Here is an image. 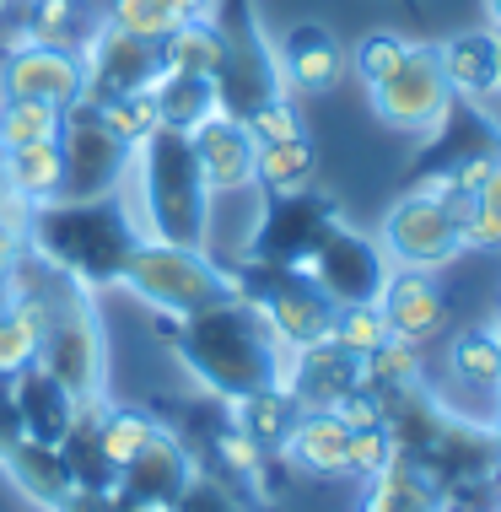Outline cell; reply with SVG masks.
<instances>
[{
  "label": "cell",
  "mask_w": 501,
  "mask_h": 512,
  "mask_svg": "<svg viewBox=\"0 0 501 512\" xmlns=\"http://www.w3.org/2000/svg\"><path fill=\"white\" fill-rule=\"evenodd\" d=\"M464 248H501V151L491 178L475 189V205L464 216Z\"/></svg>",
  "instance_id": "obj_40"
},
{
  "label": "cell",
  "mask_w": 501,
  "mask_h": 512,
  "mask_svg": "<svg viewBox=\"0 0 501 512\" xmlns=\"http://www.w3.org/2000/svg\"><path fill=\"white\" fill-rule=\"evenodd\" d=\"M194 469H200V459L189 453L184 432L162 426V432L151 437L146 448H141L130 464L119 469L114 491H119V502L130 507V512H167V507L178 502V491L189 486V475H194Z\"/></svg>",
  "instance_id": "obj_11"
},
{
  "label": "cell",
  "mask_w": 501,
  "mask_h": 512,
  "mask_svg": "<svg viewBox=\"0 0 501 512\" xmlns=\"http://www.w3.org/2000/svg\"><path fill=\"white\" fill-rule=\"evenodd\" d=\"M313 184H318V146H313V135H291V141L254 146V189L264 200L308 195Z\"/></svg>",
  "instance_id": "obj_25"
},
{
  "label": "cell",
  "mask_w": 501,
  "mask_h": 512,
  "mask_svg": "<svg viewBox=\"0 0 501 512\" xmlns=\"http://www.w3.org/2000/svg\"><path fill=\"white\" fill-rule=\"evenodd\" d=\"M0 195L17 200L22 211H38V205L65 195V157L60 141H38V146H17L0 151Z\"/></svg>",
  "instance_id": "obj_22"
},
{
  "label": "cell",
  "mask_w": 501,
  "mask_h": 512,
  "mask_svg": "<svg viewBox=\"0 0 501 512\" xmlns=\"http://www.w3.org/2000/svg\"><path fill=\"white\" fill-rule=\"evenodd\" d=\"M97 108H103V124H108V130H114L130 151L141 146L146 135L167 130V124H162V108H157V92H151V87H146V92H124V98H108V103H97Z\"/></svg>",
  "instance_id": "obj_39"
},
{
  "label": "cell",
  "mask_w": 501,
  "mask_h": 512,
  "mask_svg": "<svg viewBox=\"0 0 501 512\" xmlns=\"http://www.w3.org/2000/svg\"><path fill=\"white\" fill-rule=\"evenodd\" d=\"M227 44L232 38L221 33V22L211 17V11H205V17H189L184 27H173V33L162 38V71L216 81L221 65H227Z\"/></svg>",
  "instance_id": "obj_26"
},
{
  "label": "cell",
  "mask_w": 501,
  "mask_h": 512,
  "mask_svg": "<svg viewBox=\"0 0 501 512\" xmlns=\"http://www.w3.org/2000/svg\"><path fill=\"white\" fill-rule=\"evenodd\" d=\"M415 49V38L405 33H394V27H372V33H361L351 54H345V65L361 76V87H372V81H383V76H394L399 65H405V54Z\"/></svg>",
  "instance_id": "obj_36"
},
{
  "label": "cell",
  "mask_w": 501,
  "mask_h": 512,
  "mask_svg": "<svg viewBox=\"0 0 501 512\" xmlns=\"http://www.w3.org/2000/svg\"><path fill=\"white\" fill-rule=\"evenodd\" d=\"M227 421L243 426V432L254 437V442H264L270 453H281L291 421H297V399H291L281 383H270V389H254V394L232 399V405H227Z\"/></svg>",
  "instance_id": "obj_28"
},
{
  "label": "cell",
  "mask_w": 501,
  "mask_h": 512,
  "mask_svg": "<svg viewBox=\"0 0 501 512\" xmlns=\"http://www.w3.org/2000/svg\"><path fill=\"white\" fill-rule=\"evenodd\" d=\"M378 248H383L388 270H431L437 275L464 254V216L437 205L431 195H421V189H410V195H399L383 211Z\"/></svg>",
  "instance_id": "obj_6"
},
{
  "label": "cell",
  "mask_w": 501,
  "mask_h": 512,
  "mask_svg": "<svg viewBox=\"0 0 501 512\" xmlns=\"http://www.w3.org/2000/svg\"><path fill=\"white\" fill-rule=\"evenodd\" d=\"M6 389H11V405H17L22 437H33V442H54V448H60L65 432L76 426V415L87 410V405H76V399L65 394L44 367L17 372V378H11Z\"/></svg>",
  "instance_id": "obj_19"
},
{
  "label": "cell",
  "mask_w": 501,
  "mask_h": 512,
  "mask_svg": "<svg viewBox=\"0 0 501 512\" xmlns=\"http://www.w3.org/2000/svg\"><path fill=\"white\" fill-rule=\"evenodd\" d=\"M275 459L313 480H345L351 475V426L334 410H297Z\"/></svg>",
  "instance_id": "obj_17"
},
{
  "label": "cell",
  "mask_w": 501,
  "mask_h": 512,
  "mask_svg": "<svg viewBox=\"0 0 501 512\" xmlns=\"http://www.w3.org/2000/svg\"><path fill=\"white\" fill-rule=\"evenodd\" d=\"M60 114H65V108L38 103V98H6V103H0V151L60 141Z\"/></svg>",
  "instance_id": "obj_35"
},
{
  "label": "cell",
  "mask_w": 501,
  "mask_h": 512,
  "mask_svg": "<svg viewBox=\"0 0 501 512\" xmlns=\"http://www.w3.org/2000/svg\"><path fill=\"white\" fill-rule=\"evenodd\" d=\"M281 389L297 399V410H334L351 389H361V356L340 351L334 340L297 345V351L286 356Z\"/></svg>",
  "instance_id": "obj_16"
},
{
  "label": "cell",
  "mask_w": 501,
  "mask_h": 512,
  "mask_svg": "<svg viewBox=\"0 0 501 512\" xmlns=\"http://www.w3.org/2000/svg\"><path fill=\"white\" fill-rule=\"evenodd\" d=\"M205 469H216V475H227L232 486H243V491H259L264 486V475H270V464H275V453L264 448V442H254L243 432V426H232L227 415L211 426V437H205Z\"/></svg>",
  "instance_id": "obj_27"
},
{
  "label": "cell",
  "mask_w": 501,
  "mask_h": 512,
  "mask_svg": "<svg viewBox=\"0 0 501 512\" xmlns=\"http://www.w3.org/2000/svg\"><path fill=\"white\" fill-rule=\"evenodd\" d=\"M92 426H97V442H103V459L114 464V469H124L151 437L162 432L157 415H146V410H135V405H97L92 410Z\"/></svg>",
  "instance_id": "obj_30"
},
{
  "label": "cell",
  "mask_w": 501,
  "mask_h": 512,
  "mask_svg": "<svg viewBox=\"0 0 501 512\" xmlns=\"http://www.w3.org/2000/svg\"><path fill=\"white\" fill-rule=\"evenodd\" d=\"M491 329H496V340H501V313H496V318H491Z\"/></svg>",
  "instance_id": "obj_49"
},
{
  "label": "cell",
  "mask_w": 501,
  "mask_h": 512,
  "mask_svg": "<svg viewBox=\"0 0 501 512\" xmlns=\"http://www.w3.org/2000/svg\"><path fill=\"white\" fill-rule=\"evenodd\" d=\"M38 351H44V318L17 302H0V383L38 367Z\"/></svg>",
  "instance_id": "obj_34"
},
{
  "label": "cell",
  "mask_w": 501,
  "mask_h": 512,
  "mask_svg": "<svg viewBox=\"0 0 501 512\" xmlns=\"http://www.w3.org/2000/svg\"><path fill=\"white\" fill-rule=\"evenodd\" d=\"M151 92H157V108H162L167 130H194L200 119L221 114V92H216V81H205V76H173V71H162Z\"/></svg>",
  "instance_id": "obj_31"
},
{
  "label": "cell",
  "mask_w": 501,
  "mask_h": 512,
  "mask_svg": "<svg viewBox=\"0 0 501 512\" xmlns=\"http://www.w3.org/2000/svg\"><path fill=\"white\" fill-rule=\"evenodd\" d=\"M496 92H501V33H496Z\"/></svg>",
  "instance_id": "obj_48"
},
{
  "label": "cell",
  "mask_w": 501,
  "mask_h": 512,
  "mask_svg": "<svg viewBox=\"0 0 501 512\" xmlns=\"http://www.w3.org/2000/svg\"><path fill=\"white\" fill-rule=\"evenodd\" d=\"M194 162H200V178L211 189V200H243L254 195V135L238 114H211L189 130Z\"/></svg>",
  "instance_id": "obj_12"
},
{
  "label": "cell",
  "mask_w": 501,
  "mask_h": 512,
  "mask_svg": "<svg viewBox=\"0 0 501 512\" xmlns=\"http://www.w3.org/2000/svg\"><path fill=\"white\" fill-rule=\"evenodd\" d=\"M275 49V71H281V87L291 98H318V92H334L340 76L351 71L345 65V44L329 33L324 22H297L281 33Z\"/></svg>",
  "instance_id": "obj_15"
},
{
  "label": "cell",
  "mask_w": 501,
  "mask_h": 512,
  "mask_svg": "<svg viewBox=\"0 0 501 512\" xmlns=\"http://www.w3.org/2000/svg\"><path fill=\"white\" fill-rule=\"evenodd\" d=\"M119 292H130L141 308L162 313L173 324V318H189V313L216 308V302L243 297V275H238V265L211 254V248L141 238L130 248V259H124Z\"/></svg>",
  "instance_id": "obj_4"
},
{
  "label": "cell",
  "mask_w": 501,
  "mask_h": 512,
  "mask_svg": "<svg viewBox=\"0 0 501 512\" xmlns=\"http://www.w3.org/2000/svg\"><path fill=\"white\" fill-rule=\"evenodd\" d=\"M60 157H65V200H103L119 195L130 173V146L103 124V108L76 98L60 114Z\"/></svg>",
  "instance_id": "obj_8"
},
{
  "label": "cell",
  "mask_w": 501,
  "mask_h": 512,
  "mask_svg": "<svg viewBox=\"0 0 501 512\" xmlns=\"http://www.w3.org/2000/svg\"><path fill=\"white\" fill-rule=\"evenodd\" d=\"M496 512H501V491H496Z\"/></svg>",
  "instance_id": "obj_51"
},
{
  "label": "cell",
  "mask_w": 501,
  "mask_h": 512,
  "mask_svg": "<svg viewBox=\"0 0 501 512\" xmlns=\"http://www.w3.org/2000/svg\"><path fill=\"white\" fill-rule=\"evenodd\" d=\"M119 200L130 205L141 238L211 248L216 205H211V189H205V178H200V162H194L189 130L146 135V141L130 151V173H124V184H119Z\"/></svg>",
  "instance_id": "obj_3"
},
{
  "label": "cell",
  "mask_w": 501,
  "mask_h": 512,
  "mask_svg": "<svg viewBox=\"0 0 501 512\" xmlns=\"http://www.w3.org/2000/svg\"><path fill=\"white\" fill-rule=\"evenodd\" d=\"M302 270H308L318 281V292L340 308V302H378L388 259H383V248H378L372 232H356V227H345V221L334 216L324 227V238L308 248Z\"/></svg>",
  "instance_id": "obj_9"
},
{
  "label": "cell",
  "mask_w": 501,
  "mask_h": 512,
  "mask_svg": "<svg viewBox=\"0 0 501 512\" xmlns=\"http://www.w3.org/2000/svg\"><path fill=\"white\" fill-rule=\"evenodd\" d=\"M367 103L388 130L431 141L453 114V92H448V76H442V65H437V49L415 44L394 76H383V81L367 87Z\"/></svg>",
  "instance_id": "obj_7"
},
{
  "label": "cell",
  "mask_w": 501,
  "mask_h": 512,
  "mask_svg": "<svg viewBox=\"0 0 501 512\" xmlns=\"http://www.w3.org/2000/svg\"><path fill=\"white\" fill-rule=\"evenodd\" d=\"M0 103H6V76H0Z\"/></svg>",
  "instance_id": "obj_50"
},
{
  "label": "cell",
  "mask_w": 501,
  "mask_h": 512,
  "mask_svg": "<svg viewBox=\"0 0 501 512\" xmlns=\"http://www.w3.org/2000/svg\"><path fill=\"white\" fill-rule=\"evenodd\" d=\"M378 308L394 340L431 345L448 335V292L431 270H388L378 286Z\"/></svg>",
  "instance_id": "obj_13"
},
{
  "label": "cell",
  "mask_w": 501,
  "mask_h": 512,
  "mask_svg": "<svg viewBox=\"0 0 501 512\" xmlns=\"http://www.w3.org/2000/svg\"><path fill=\"white\" fill-rule=\"evenodd\" d=\"M361 512H437V469L415 453H394V464L378 469L372 480H361Z\"/></svg>",
  "instance_id": "obj_23"
},
{
  "label": "cell",
  "mask_w": 501,
  "mask_h": 512,
  "mask_svg": "<svg viewBox=\"0 0 501 512\" xmlns=\"http://www.w3.org/2000/svg\"><path fill=\"white\" fill-rule=\"evenodd\" d=\"M22 243H27V254L44 259L76 292L103 297L119 286L124 259L141 243V227H135L130 205L119 195H103V200H65L60 195V200L38 205V211H27Z\"/></svg>",
  "instance_id": "obj_2"
},
{
  "label": "cell",
  "mask_w": 501,
  "mask_h": 512,
  "mask_svg": "<svg viewBox=\"0 0 501 512\" xmlns=\"http://www.w3.org/2000/svg\"><path fill=\"white\" fill-rule=\"evenodd\" d=\"M81 71H87L92 103L124 98V92H146L162 76V44L157 38H141V33H124V27L103 17L92 27V38L81 44Z\"/></svg>",
  "instance_id": "obj_10"
},
{
  "label": "cell",
  "mask_w": 501,
  "mask_h": 512,
  "mask_svg": "<svg viewBox=\"0 0 501 512\" xmlns=\"http://www.w3.org/2000/svg\"><path fill=\"white\" fill-rule=\"evenodd\" d=\"M248 135H254V146H270V141H291V135H308V124H302L297 103H291V92H275V98L254 103L243 114Z\"/></svg>",
  "instance_id": "obj_41"
},
{
  "label": "cell",
  "mask_w": 501,
  "mask_h": 512,
  "mask_svg": "<svg viewBox=\"0 0 501 512\" xmlns=\"http://www.w3.org/2000/svg\"><path fill=\"white\" fill-rule=\"evenodd\" d=\"M394 437H388V426H367V432H351V475L356 480H372L378 469L394 464Z\"/></svg>",
  "instance_id": "obj_42"
},
{
  "label": "cell",
  "mask_w": 501,
  "mask_h": 512,
  "mask_svg": "<svg viewBox=\"0 0 501 512\" xmlns=\"http://www.w3.org/2000/svg\"><path fill=\"white\" fill-rule=\"evenodd\" d=\"M11 11H17V0H0V22H11Z\"/></svg>",
  "instance_id": "obj_47"
},
{
  "label": "cell",
  "mask_w": 501,
  "mask_h": 512,
  "mask_svg": "<svg viewBox=\"0 0 501 512\" xmlns=\"http://www.w3.org/2000/svg\"><path fill=\"white\" fill-rule=\"evenodd\" d=\"M173 356L211 399L232 405V399H243L254 389L281 383L291 351L254 302L232 297L205 313L173 318Z\"/></svg>",
  "instance_id": "obj_1"
},
{
  "label": "cell",
  "mask_w": 501,
  "mask_h": 512,
  "mask_svg": "<svg viewBox=\"0 0 501 512\" xmlns=\"http://www.w3.org/2000/svg\"><path fill=\"white\" fill-rule=\"evenodd\" d=\"M11 33L0 54L6 49H22V44H49V49H76L92 38V27L103 22V6L92 0H22V11H11Z\"/></svg>",
  "instance_id": "obj_18"
},
{
  "label": "cell",
  "mask_w": 501,
  "mask_h": 512,
  "mask_svg": "<svg viewBox=\"0 0 501 512\" xmlns=\"http://www.w3.org/2000/svg\"><path fill=\"white\" fill-rule=\"evenodd\" d=\"M38 367H44L76 405H103V394H108L103 313H97V297L76 292L71 281L54 292L49 313H44V351H38Z\"/></svg>",
  "instance_id": "obj_5"
},
{
  "label": "cell",
  "mask_w": 501,
  "mask_h": 512,
  "mask_svg": "<svg viewBox=\"0 0 501 512\" xmlns=\"http://www.w3.org/2000/svg\"><path fill=\"white\" fill-rule=\"evenodd\" d=\"M442 372H448V389L480 394L485 410H496V394H501V340H496V329L491 324L458 329L448 340V356H442Z\"/></svg>",
  "instance_id": "obj_24"
},
{
  "label": "cell",
  "mask_w": 501,
  "mask_h": 512,
  "mask_svg": "<svg viewBox=\"0 0 501 512\" xmlns=\"http://www.w3.org/2000/svg\"><path fill=\"white\" fill-rule=\"evenodd\" d=\"M485 22H491V33H501V0H485Z\"/></svg>",
  "instance_id": "obj_45"
},
{
  "label": "cell",
  "mask_w": 501,
  "mask_h": 512,
  "mask_svg": "<svg viewBox=\"0 0 501 512\" xmlns=\"http://www.w3.org/2000/svg\"><path fill=\"white\" fill-rule=\"evenodd\" d=\"M0 469H6V480L27 496V502L44 507V512H60L65 502H71V491H76L71 464H65V453L54 448V442L22 437L17 448L0 453Z\"/></svg>",
  "instance_id": "obj_20"
},
{
  "label": "cell",
  "mask_w": 501,
  "mask_h": 512,
  "mask_svg": "<svg viewBox=\"0 0 501 512\" xmlns=\"http://www.w3.org/2000/svg\"><path fill=\"white\" fill-rule=\"evenodd\" d=\"M22 227H27V211L17 200H6L0 195V286H6V275H11V265L22 259Z\"/></svg>",
  "instance_id": "obj_43"
},
{
  "label": "cell",
  "mask_w": 501,
  "mask_h": 512,
  "mask_svg": "<svg viewBox=\"0 0 501 512\" xmlns=\"http://www.w3.org/2000/svg\"><path fill=\"white\" fill-rule=\"evenodd\" d=\"M329 340L340 345V351H351V356H361V362H367V356L388 340L383 308H378V302H340V308H334V318H329Z\"/></svg>",
  "instance_id": "obj_37"
},
{
  "label": "cell",
  "mask_w": 501,
  "mask_h": 512,
  "mask_svg": "<svg viewBox=\"0 0 501 512\" xmlns=\"http://www.w3.org/2000/svg\"><path fill=\"white\" fill-rule=\"evenodd\" d=\"M205 11H211V0H108L103 17L124 27V33H141L162 44L173 27H184L189 17H205Z\"/></svg>",
  "instance_id": "obj_29"
},
{
  "label": "cell",
  "mask_w": 501,
  "mask_h": 512,
  "mask_svg": "<svg viewBox=\"0 0 501 512\" xmlns=\"http://www.w3.org/2000/svg\"><path fill=\"white\" fill-rule=\"evenodd\" d=\"M361 383L378 394H410L426 383V345H410V340H394L388 335L378 351L361 362Z\"/></svg>",
  "instance_id": "obj_32"
},
{
  "label": "cell",
  "mask_w": 501,
  "mask_h": 512,
  "mask_svg": "<svg viewBox=\"0 0 501 512\" xmlns=\"http://www.w3.org/2000/svg\"><path fill=\"white\" fill-rule=\"evenodd\" d=\"M431 49H437V65L448 76L453 103H491L496 98V33L491 27H469V33H453Z\"/></svg>",
  "instance_id": "obj_21"
},
{
  "label": "cell",
  "mask_w": 501,
  "mask_h": 512,
  "mask_svg": "<svg viewBox=\"0 0 501 512\" xmlns=\"http://www.w3.org/2000/svg\"><path fill=\"white\" fill-rule=\"evenodd\" d=\"M60 512H130L119 502V491H71V502Z\"/></svg>",
  "instance_id": "obj_44"
},
{
  "label": "cell",
  "mask_w": 501,
  "mask_h": 512,
  "mask_svg": "<svg viewBox=\"0 0 501 512\" xmlns=\"http://www.w3.org/2000/svg\"><path fill=\"white\" fill-rule=\"evenodd\" d=\"M491 432H496V442H501V394H496V410H491Z\"/></svg>",
  "instance_id": "obj_46"
},
{
  "label": "cell",
  "mask_w": 501,
  "mask_h": 512,
  "mask_svg": "<svg viewBox=\"0 0 501 512\" xmlns=\"http://www.w3.org/2000/svg\"><path fill=\"white\" fill-rule=\"evenodd\" d=\"M167 512H259V507H254V496H248L243 486H232L227 475H216V469L200 464Z\"/></svg>",
  "instance_id": "obj_38"
},
{
  "label": "cell",
  "mask_w": 501,
  "mask_h": 512,
  "mask_svg": "<svg viewBox=\"0 0 501 512\" xmlns=\"http://www.w3.org/2000/svg\"><path fill=\"white\" fill-rule=\"evenodd\" d=\"M92 410H97V405H87V410L76 415V426L65 432L60 453H65V464H71V480H76V491H114L119 469L103 459V442H97Z\"/></svg>",
  "instance_id": "obj_33"
},
{
  "label": "cell",
  "mask_w": 501,
  "mask_h": 512,
  "mask_svg": "<svg viewBox=\"0 0 501 512\" xmlns=\"http://www.w3.org/2000/svg\"><path fill=\"white\" fill-rule=\"evenodd\" d=\"M0 76H6V98H38L54 108H71L76 98H87V71H81L76 49H49V44L6 49Z\"/></svg>",
  "instance_id": "obj_14"
}]
</instances>
